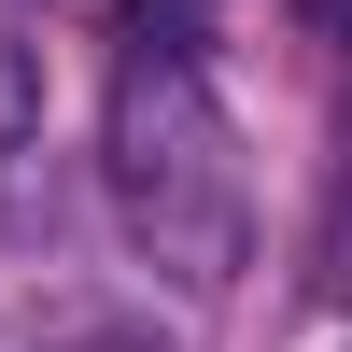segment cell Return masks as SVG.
I'll use <instances>...</instances> for the list:
<instances>
[{"label":"cell","mask_w":352,"mask_h":352,"mask_svg":"<svg viewBox=\"0 0 352 352\" xmlns=\"http://www.w3.org/2000/svg\"><path fill=\"white\" fill-rule=\"evenodd\" d=\"M99 169H113V226L141 240V268H169L184 296H226L240 282V254H254V169H240L226 99L197 85V56H155V43L127 56Z\"/></svg>","instance_id":"6da1fadb"},{"label":"cell","mask_w":352,"mask_h":352,"mask_svg":"<svg viewBox=\"0 0 352 352\" xmlns=\"http://www.w3.org/2000/svg\"><path fill=\"white\" fill-rule=\"evenodd\" d=\"M310 14H324V28H338V43H352V0H310Z\"/></svg>","instance_id":"277c9868"},{"label":"cell","mask_w":352,"mask_h":352,"mask_svg":"<svg viewBox=\"0 0 352 352\" xmlns=\"http://www.w3.org/2000/svg\"><path fill=\"white\" fill-rule=\"evenodd\" d=\"M28 127H43V56H28L14 28H0V155H14Z\"/></svg>","instance_id":"3957f363"},{"label":"cell","mask_w":352,"mask_h":352,"mask_svg":"<svg viewBox=\"0 0 352 352\" xmlns=\"http://www.w3.org/2000/svg\"><path fill=\"white\" fill-rule=\"evenodd\" d=\"M0 352H169V338L127 324V310H43V324H14Z\"/></svg>","instance_id":"7a4b0ae2"}]
</instances>
